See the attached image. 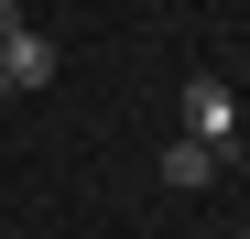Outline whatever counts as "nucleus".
Segmentation results:
<instances>
[{
  "label": "nucleus",
  "instance_id": "nucleus-4",
  "mask_svg": "<svg viewBox=\"0 0 250 239\" xmlns=\"http://www.w3.org/2000/svg\"><path fill=\"white\" fill-rule=\"evenodd\" d=\"M0 98H11V76H0Z\"/></svg>",
  "mask_w": 250,
  "mask_h": 239
},
{
  "label": "nucleus",
  "instance_id": "nucleus-1",
  "mask_svg": "<svg viewBox=\"0 0 250 239\" xmlns=\"http://www.w3.org/2000/svg\"><path fill=\"white\" fill-rule=\"evenodd\" d=\"M185 141H218L229 163H239V98L218 87V76H196V87H185Z\"/></svg>",
  "mask_w": 250,
  "mask_h": 239
},
{
  "label": "nucleus",
  "instance_id": "nucleus-2",
  "mask_svg": "<svg viewBox=\"0 0 250 239\" xmlns=\"http://www.w3.org/2000/svg\"><path fill=\"white\" fill-rule=\"evenodd\" d=\"M218 174H229V152H218V141H185V131H174V152H163V185H174V196H207Z\"/></svg>",
  "mask_w": 250,
  "mask_h": 239
},
{
  "label": "nucleus",
  "instance_id": "nucleus-3",
  "mask_svg": "<svg viewBox=\"0 0 250 239\" xmlns=\"http://www.w3.org/2000/svg\"><path fill=\"white\" fill-rule=\"evenodd\" d=\"M0 76H11V98H22V87H44V76H55V44H44L33 22H22V33H0Z\"/></svg>",
  "mask_w": 250,
  "mask_h": 239
}]
</instances>
